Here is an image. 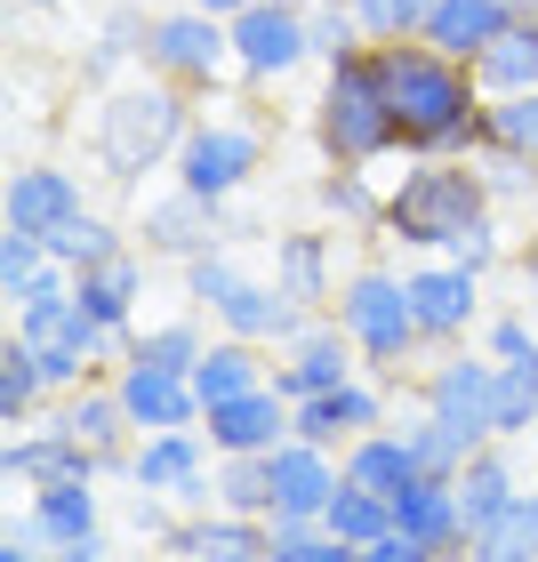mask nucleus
Here are the masks:
<instances>
[{"instance_id": "nucleus-1", "label": "nucleus", "mask_w": 538, "mask_h": 562, "mask_svg": "<svg viewBox=\"0 0 538 562\" xmlns=\"http://www.w3.org/2000/svg\"><path fill=\"white\" fill-rule=\"evenodd\" d=\"M370 65H378V81H386L402 153H418V161H434V153H482L491 97H482L474 65H458L426 41H378Z\"/></svg>"}, {"instance_id": "nucleus-2", "label": "nucleus", "mask_w": 538, "mask_h": 562, "mask_svg": "<svg viewBox=\"0 0 538 562\" xmlns=\"http://www.w3.org/2000/svg\"><path fill=\"white\" fill-rule=\"evenodd\" d=\"M186 137H193V89H177V81H121V89H105V105H97V130H89V145H97V169L113 177V186H137L145 169H161V161H177L186 153Z\"/></svg>"}, {"instance_id": "nucleus-3", "label": "nucleus", "mask_w": 538, "mask_h": 562, "mask_svg": "<svg viewBox=\"0 0 538 562\" xmlns=\"http://www.w3.org/2000/svg\"><path fill=\"white\" fill-rule=\"evenodd\" d=\"M498 201L482 186V161L474 153H434V161L402 169V186L386 193V225L378 234L402 241V249H426V258H442V249L467 234L474 217H491Z\"/></svg>"}, {"instance_id": "nucleus-4", "label": "nucleus", "mask_w": 538, "mask_h": 562, "mask_svg": "<svg viewBox=\"0 0 538 562\" xmlns=\"http://www.w3.org/2000/svg\"><path fill=\"white\" fill-rule=\"evenodd\" d=\"M314 137H322L329 169H370L386 153H402V130H394V105H386V81H378L370 48L329 65V81L314 97Z\"/></svg>"}, {"instance_id": "nucleus-5", "label": "nucleus", "mask_w": 538, "mask_h": 562, "mask_svg": "<svg viewBox=\"0 0 538 562\" xmlns=\"http://www.w3.org/2000/svg\"><path fill=\"white\" fill-rule=\"evenodd\" d=\"M329 314L346 322V338L362 346V362H370V378H402V362L418 353L426 338H418V314H410V290H402V273H386V266H354L346 281H338V305Z\"/></svg>"}, {"instance_id": "nucleus-6", "label": "nucleus", "mask_w": 538, "mask_h": 562, "mask_svg": "<svg viewBox=\"0 0 538 562\" xmlns=\"http://www.w3.org/2000/svg\"><path fill=\"white\" fill-rule=\"evenodd\" d=\"M145 65L161 72V81L177 89H193V97H217L225 89V72H234V24L210 16V9H169V16H153V41H145Z\"/></svg>"}, {"instance_id": "nucleus-7", "label": "nucleus", "mask_w": 538, "mask_h": 562, "mask_svg": "<svg viewBox=\"0 0 538 562\" xmlns=\"http://www.w3.org/2000/svg\"><path fill=\"white\" fill-rule=\"evenodd\" d=\"M210 474H217V450H210V434H201V426L137 434V450H130V482H137V491L177 498L186 515H210V506H217Z\"/></svg>"}, {"instance_id": "nucleus-8", "label": "nucleus", "mask_w": 538, "mask_h": 562, "mask_svg": "<svg viewBox=\"0 0 538 562\" xmlns=\"http://www.w3.org/2000/svg\"><path fill=\"white\" fill-rule=\"evenodd\" d=\"M258 169H266V121H193L186 153H177V186L210 201H234Z\"/></svg>"}, {"instance_id": "nucleus-9", "label": "nucleus", "mask_w": 538, "mask_h": 562, "mask_svg": "<svg viewBox=\"0 0 538 562\" xmlns=\"http://www.w3.org/2000/svg\"><path fill=\"white\" fill-rule=\"evenodd\" d=\"M298 65H314V24H305L298 0H258V9L234 16V72L242 81H290Z\"/></svg>"}, {"instance_id": "nucleus-10", "label": "nucleus", "mask_w": 538, "mask_h": 562, "mask_svg": "<svg viewBox=\"0 0 538 562\" xmlns=\"http://www.w3.org/2000/svg\"><path fill=\"white\" fill-rule=\"evenodd\" d=\"M137 241H145V258L193 266V258H210V249L242 241V234L225 225V201L193 193V186H177V193H161V201H145V217H137Z\"/></svg>"}, {"instance_id": "nucleus-11", "label": "nucleus", "mask_w": 538, "mask_h": 562, "mask_svg": "<svg viewBox=\"0 0 538 562\" xmlns=\"http://www.w3.org/2000/svg\"><path fill=\"white\" fill-rule=\"evenodd\" d=\"M402 290H410V314H418V338L426 346H467V329L482 322V273L450 266V258L410 266Z\"/></svg>"}, {"instance_id": "nucleus-12", "label": "nucleus", "mask_w": 538, "mask_h": 562, "mask_svg": "<svg viewBox=\"0 0 538 562\" xmlns=\"http://www.w3.org/2000/svg\"><path fill=\"white\" fill-rule=\"evenodd\" d=\"M362 370H370V362H362V346L346 338V322H338V314H314L290 346H281L273 386L290 394V402H305V394H329V386H346V378H362Z\"/></svg>"}, {"instance_id": "nucleus-13", "label": "nucleus", "mask_w": 538, "mask_h": 562, "mask_svg": "<svg viewBox=\"0 0 538 562\" xmlns=\"http://www.w3.org/2000/svg\"><path fill=\"white\" fill-rule=\"evenodd\" d=\"M491 394H498V362L491 353H458V346H442V362L418 378V411L467 426V434H482V442H498L491 434Z\"/></svg>"}, {"instance_id": "nucleus-14", "label": "nucleus", "mask_w": 538, "mask_h": 562, "mask_svg": "<svg viewBox=\"0 0 538 562\" xmlns=\"http://www.w3.org/2000/svg\"><path fill=\"white\" fill-rule=\"evenodd\" d=\"M378 426H386V378H346V386H329V394L290 402V434L298 442H322V450H346Z\"/></svg>"}, {"instance_id": "nucleus-15", "label": "nucleus", "mask_w": 538, "mask_h": 562, "mask_svg": "<svg viewBox=\"0 0 538 562\" xmlns=\"http://www.w3.org/2000/svg\"><path fill=\"white\" fill-rule=\"evenodd\" d=\"M338 450H322V442H281L273 450V522H322L329 515V498H338Z\"/></svg>"}, {"instance_id": "nucleus-16", "label": "nucleus", "mask_w": 538, "mask_h": 562, "mask_svg": "<svg viewBox=\"0 0 538 562\" xmlns=\"http://www.w3.org/2000/svg\"><path fill=\"white\" fill-rule=\"evenodd\" d=\"M0 474L24 482V491H41V482H97V474H105V458H97L89 442H72L57 418H41V426L9 434V450H0Z\"/></svg>"}, {"instance_id": "nucleus-17", "label": "nucleus", "mask_w": 538, "mask_h": 562, "mask_svg": "<svg viewBox=\"0 0 538 562\" xmlns=\"http://www.w3.org/2000/svg\"><path fill=\"white\" fill-rule=\"evenodd\" d=\"M113 394L130 411L137 434H169V426H201V394H193V370H161V362H121L113 370Z\"/></svg>"}, {"instance_id": "nucleus-18", "label": "nucleus", "mask_w": 538, "mask_h": 562, "mask_svg": "<svg viewBox=\"0 0 538 562\" xmlns=\"http://www.w3.org/2000/svg\"><path fill=\"white\" fill-rule=\"evenodd\" d=\"M57 418L72 442H89L97 458H105V474H130V450H137V426H130V411H121V394H113V378H89V386H72V394H57Z\"/></svg>"}, {"instance_id": "nucleus-19", "label": "nucleus", "mask_w": 538, "mask_h": 562, "mask_svg": "<svg viewBox=\"0 0 538 562\" xmlns=\"http://www.w3.org/2000/svg\"><path fill=\"white\" fill-rule=\"evenodd\" d=\"M89 210V193H81V177L72 169H57V161H24V169H9V193H0V217L16 225V234H57L65 217H81Z\"/></svg>"}, {"instance_id": "nucleus-20", "label": "nucleus", "mask_w": 538, "mask_h": 562, "mask_svg": "<svg viewBox=\"0 0 538 562\" xmlns=\"http://www.w3.org/2000/svg\"><path fill=\"white\" fill-rule=\"evenodd\" d=\"M201 434H210L217 458H266V450L290 442V394L258 386V394H242V402H217V411L201 418Z\"/></svg>"}, {"instance_id": "nucleus-21", "label": "nucleus", "mask_w": 538, "mask_h": 562, "mask_svg": "<svg viewBox=\"0 0 538 562\" xmlns=\"http://www.w3.org/2000/svg\"><path fill=\"white\" fill-rule=\"evenodd\" d=\"M210 322L225 329V338H249V346H290L314 314L281 297V281H273V273H242L234 290H225V305H217Z\"/></svg>"}, {"instance_id": "nucleus-22", "label": "nucleus", "mask_w": 538, "mask_h": 562, "mask_svg": "<svg viewBox=\"0 0 538 562\" xmlns=\"http://www.w3.org/2000/svg\"><path fill=\"white\" fill-rule=\"evenodd\" d=\"M394 530L402 539H418L434 554H467V506H458V474H418L410 491L394 498Z\"/></svg>"}, {"instance_id": "nucleus-23", "label": "nucleus", "mask_w": 538, "mask_h": 562, "mask_svg": "<svg viewBox=\"0 0 538 562\" xmlns=\"http://www.w3.org/2000/svg\"><path fill=\"white\" fill-rule=\"evenodd\" d=\"M273 281L290 305L329 314L338 305V241L329 234H273Z\"/></svg>"}, {"instance_id": "nucleus-24", "label": "nucleus", "mask_w": 538, "mask_h": 562, "mask_svg": "<svg viewBox=\"0 0 538 562\" xmlns=\"http://www.w3.org/2000/svg\"><path fill=\"white\" fill-rule=\"evenodd\" d=\"M273 346H249V338H210V353L193 362V394H201V418L217 411V402H242V394H258V386H273V362H266Z\"/></svg>"}, {"instance_id": "nucleus-25", "label": "nucleus", "mask_w": 538, "mask_h": 562, "mask_svg": "<svg viewBox=\"0 0 538 562\" xmlns=\"http://www.w3.org/2000/svg\"><path fill=\"white\" fill-rule=\"evenodd\" d=\"M24 530L41 547H81L105 530V498H97V482H41L33 506H24Z\"/></svg>"}, {"instance_id": "nucleus-26", "label": "nucleus", "mask_w": 538, "mask_h": 562, "mask_svg": "<svg viewBox=\"0 0 538 562\" xmlns=\"http://www.w3.org/2000/svg\"><path fill=\"white\" fill-rule=\"evenodd\" d=\"M523 16V0H442V9L426 16V48H442V57H458V65H474L482 48H491L506 24Z\"/></svg>"}, {"instance_id": "nucleus-27", "label": "nucleus", "mask_w": 538, "mask_h": 562, "mask_svg": "<svg viewBox=\"0 0 538 562\" xmlns=\"http://www.w3.org/2000/svg\"><path fill=\"white\" fill-rule=\"evenodd\" d=\"M145 266H153V258H137V249H121L113 266H89V273H72V297H81V314H97V322H105L121 346H130V329H137Z\"/></svg>"}, {"instance_id": "nucleus-28", "label": "nucleus", "mask_w": 538, "mask_h": 562, "mask_svg": "<svg viewBox=\"0 0 538 562\" xmlns=\"http://www.w3.org/2000/svg\"><path fill=\"white\" fill-rule=\"evenodd\" d=\"M338 467H346L354 491H378V498H402L410 482L426 474L402 426H378V434H362V442H346V450H338Z\"/></svg>"}, {"instance_id": "nucleus-29", "label": "nucleus", "mask_w": 538, "mask_h": 562, "mask_svg": "<svg viewBox=\"0 0 538 562\" xmlns=\"http://www.w3.org/2000/svg\"><path fill=\"white\" fill-rule=\"evenodd\" d=\"M515 442H482L474 458H467V474H458V506H467V539L474 530H491L506 506L523 498V474H515V458H506Z\"/></svg>"}, {"instance_id": "nucleus-30", "label": "nucleus", "mask_w": 538, "mask_h": 562, "mask_svg": "<svg viewBox=\"0 0 538 562\" xmlns=\"http://www.w3.org/2000/svg\"><path fill=\"white\" fill-rule=\"evenodd\" d=\"M474 81H482V97H523V89H538V16H515L491 48H482Z\"/></svg>"}, {"instance_id": "nucleus-31", "label": "nucleus", "mask_w": 538, "mask_h": 562, "mask_svg": "<svg viewBox=\"0 0 538 562\" xmlns=\"http://www.w3.org/2000/svg\"><path fill=\"white\" fill-rule=\"evenodd\" d=\"M314 201H322V217L354 225V234H378V225H386V193L370 186V169H322Z\"/></svg>"}, {"instance_id": "nucleus-32", "label": "nucleus", "mask_w": 538, "mask_h": 562, "mask_svg": "<svg viewBox=\"0 0 538 562\" xmlns=\"http://www.w3.org/2000/svg\"><path fill=\"white\" fill-rule=\"evenodd\" d=\"M121 249H130V234H121L113 217H97V210H81V217H65L57 234H48V258H57L65 273H89V266H113Z\"/></svg>"}, {"instance_id": "nucleus-33", "label": "nucleus", "mask_w": 538, "mask_h": 562, "mask_svg": "<svg viewBox=\"0 0 538 562\" xmlns=\"http://www.w3.org/2000/svg\"><path fill=\"white\" fill-rule=\"evenodd\" d=\"M458 562H538V491H523L491 530H474Z\"/></svg>"}, {"instance_id": "nucleus-34", "label": "nucleus", "mask_w": 538, "mask_h": 562, "mask_svg": "<svg viewBox=\"0 0 538 562\" xmlns=\"http://www.w3.org/2000/svg\"><path fill=\"white\" fill-rule=\"evenodd\" d=\"M210 491L225 515H249V522H273V450L266 458H217Z\"/></svg>"}, {"instance_id": "nucleus-35", "label": "nucleus", "mask_w": 538, "mask_h": 562, "mask_svg": "<svg viewBox=\"0 0 538 562\" xmlns=\"http://www.w3.org/2000/svg\"><path fill=\"white\" fill-rule=\"evenodd\" d=\"M48 402V370H41V353L9 338L0 346V426H33V411Z\"/></svg>"}, {"instance_id": "nucleus-36", "label": "nucleus", "mask_w": 538, "mask_h": 562, "mask_svg": "<svg viewBox=\"0 0 538 562\" xmlns=\"http://www.w3.org/2000/svg\"><path fill=\"white\" fill-rule=\"evenodd\" d=\"M201 353H210V338H201V322H193V314H177V322H145V329H130L121 362H161V370H193Z\"/></svg>"}, {"instance_id": "nucleus-37", "label": "nucleus", "mask_w": 538, "mask_h": 562, "mask_svg": "<svg viewBox=\"0 0 538 562\" xmlns=\"http://www.w3.org/2000/svg\"><path fill=\"white\" fill-rule=\"evenodd\" d=\"M145 41H153V16L137 9V0H121V9L97 24V48L81 57V72H89V81H113L130 57H145Z\"/></svg>"}, {"instance_id": "nucleus-38", "label": "nucleus", "mask_w": 538, "mask_h": 562, "mask_svg": "<svg viewBox=\"0 0 538 562\" xmlns=\"http://www.w3.org/2000/svg\"><path fill=\"white\" fill-rule=\"evenodd\" d=\"M530 426H538V353L530 362H498V394H491L498 442H530Z\"/></svg>"}, {"instance_id": "nucleus-39", "label": "nucleus", "mask_w": 538, "mask_h": 562, "mask_svg": "<svg viewBox=\"0 0 538 562\" xmlns=\"http://www.w3.org/2000/svg\"><path fill=\"white\" fill-rule=\"evenodd\" d=\"M329 539H346V547H378L394 530V498H378V491H354V482H338V498H329V515H322Z\"/></svg>"}, {"instance_id": "nucleus-40", "label": "nucleus", "mask_w": 538, "mask_h": 562, "mask_svg": "<svg viewBox=\"0 0 538 562\" xmlns=\"http://www.w3.org/2000/svg\"><path fill=\"white\" fill-rule=\"evenodd\" d=\"M402 434H410V450H418V467H426V474H467V458L482 450V434L450 426V418H434V411H418Z\"/></svg>"}, {"instance_id": "nucleus-41", "label": "nucleus", "mask_w": 538, "mask_h": 562, "mask_svg": "<svg viewBox=\"0 0 538 562\" xmlns=\"http://www.w3.org/2000/svg\"><path fill=\"white\" fill-rule=\"evenodd\" d=\"M482 153H523V161H538V89H523V97H491Z\"/></svg>"}, {"instance_id": "nucleus-42", "label": "nucleus", "mask_w": 538, "mask_h": 562, "mask_svg": "<svg viewBox=\"0 0 538 562\" xmlns=\"http://www.w3.org/2000/svg\"><path fill=\"white\" fill-rule=\"evenodd\" d=\"M305 24H314V57H322V65H346V57H362V48H370L362 16H354V0H314V9H305Z\"/></svg>"}, {"instance_id": "nucleus-43", "label": "nucleus", "mask_w": 538, "mask_h": 562, "mask_svg": "<svg viewBox=\"0 0 538 562\" xmlns=\"http://www.w3.org/2000/svg\"><path fill=\"white\" fill-rule=\"evenodd\" d=\"M273 562H362V547L329 539L322 522H273Z\"/></svg>"}, {"instance_id": "nucleus-44", "label": "nucleus", "mask_w": 538, "mask_h": 562, "mask_svg": "<svg viewBox=\"0 0 538 562\" xmlns=\"http://www.w3.org/2000/svg\"><path fill=\"white\" fill-rule=\"evenodd\" d=\"M41 273H48V241H41V234H16V225H9V234H0V297L16 305Z\"/></svg>"}, {"instance_id": "nucleus-45", "label": "nucleus", "mask_w": 538, "mask_h": 562, "mask_svg": "<svg viewBox=\"0 0 538 562\" xmlns=\"http://www.w3.org/2000/svg\"><path fill=\"white\" fill-rule=\"evenodd\" d=\"M474 161H482V186H491L498 210L506 201H523V210L538 201V161H523V153H474Z\"/></svg>"}, {"instance_id": "nucleus-46", "label": "nucleus", "mask_w": 538, "mask_h": 562, "mask_svg": "<svg viewBox=\"0 0 538 562\" xmlns=\"http://www.w3.org/2000/svg\"><path fill=\"white\" fill-rule=\"evenodd\" d=\"M442 258H450V266H467V273H491V266L506 258V225H498V210H491V217H474L467 234L442 249Z\"/></svg>"}, {"instance_id": "nucleus-47", "label": "nucleus", "mask_w": 538, "mask_h": 562, "mask_svg": "<svg viewBox=\"0 0 538 562\" xmlns=\"http://www.w3.org/2000/svg\"><path fill=\"white\" fill-rule=\"evenodd\" d=\"M234 281H242V266L225 258V249H210V258H193V266H186V297H193V314H217Z\"/></svg>"}, {"instance_id": "nucleus-48", "label": "nucleus", "mask_w": 538, "mask_h": 562, "mask_svg": "<svg viewBox=\"0 0 538 562\" xmlns=\"http://www.w3.org/2000/svg\"><path fill=\"white\" fill-rule=\"evenodd\" d=\"M354 16H362L370 48H378V41H418V16H410V0H354Z\"/></svg>"}, {"instance_id": "nucleus-49", "label": "nucleus", "mask_w": 538, "mask_h": 562, "mask_svg": "<svg viewBox=\"0 0 538 562\" xmlns=\"http://www.w3.org/2000/svg\"><path fill=\"white\" fill-rule=\"evenodd\" d=\"M482 346H491V362H530V353H538V329H530V314H491Z\"/></svg>"}, {"instance_id": "nucleus-50", "label": "nucleus", "mask_w": 538, "mask_h": 562, "mask_svg": "<svg viewBox=\"0 0 538 562\" xmlns=\"http://www.w3.org/2000/svg\"><path fill=\"white\" fill-rule=\"evenodd\" d=\"M362 562H442V554L418 547V539H402V530H386L378 547H362Z\"/></svg>"}, {"instance_id": "nucleus-51", "label": "nucleus", "mask_w": 538, "mask_h": 562, "mask_svg": "<svg viewBox=\"0 0 538 562\" xmlns=\"http://www.w3.org/2000/svg\"><path fill=\"white\" fill-rule=\"evenodd\" d=\"M113 547H105V530H97V539H81V547H48L41 562H105Z\"/></svg>"}, {"instance_id": "nucleus-52", "label": "nucleus", "mask_w": 538, "mask_h": 562, "mask_svg": "<svg viewBox=\"0 0 538 562\" xmlns=\"http://www.w3.org/2000/svg\"><path fill=\"white\" fill-rule=\"evenodd\" d=\"M41 554H48V547H41V539H33V530H24V522L9 530V547H0V562H41Z\"/></svg>"}, {"instance_id": "nucleus-53", "label": "nucleus", "mask_w": 538, "mask_h": 562, "mask_svg": "<svg viewBox=\"0 0 538 562\" xmlns=\"http://www.w3.org/2000/svg\"><path fill=\"white\" fill-rule=\"evenodd\" d=\"M193 9H210V16H225V24H234L242 9H258V0H193Z\"/></svg>"}, {"instance_id": "nucleus-54", "label": "nucleus", "mask_w": 538, "mask_h": 562, "mask_svg": "<svg viewBox=\"0 0 538 562\" xmlns=\"http://www.w3.org/2000/svg\"><path fill=\"white\" fill-rule=\"evenodd\" d=\"M523 281H530V305H538V249H530V258H523Z\"/></svg>"}, {"instance_id": "nucleus-55", "label": "nucleus", "mask_w": 538, "mask_h": 562, "mask_svg": "<svg viewBox=\"0 0 538 562\" xmlns=\"http://www.w3.org/2000/svg\"><path fill=\"white\" fill-rule=\"evenodd\" d=\"M530 249H538V201H530Z\"/></svg>"}, {"instance_id": "nucleus-56", "label": "nucleus", "mask_w": 538, "mask_h": 562, "mask_svg": "<svg viewBox=\"0 0 538 562\" xmlns=\"http://www.w3.org/2000/svg\"><path fill=\"white\" fill-rule=\"evenodd\" d=\"M161 562H193V554H169V547H161Z\"/></svg>"}, {"instance_id": "nucleus-57", "label": "nucleus", "mask_w": 538, "mask_h": 562, "mask_svg": "<svg viewBox=\"0 0 538 562\" xmlns=\"http://www.w3.org/2000/svg\"><path fill=\"white\" fill-rule=\"evenodd\" d=\"M33 9H57V0H33Z\"/></svg>"}, {"instance_id": "nucleus-58", "label": "nucleus", "mask_w": 538, "mask_h": 562, "mask_svg": "<svg viewBox=\"0 0 538 562\" xmlns=\"http://www.w3.org/2000/svg\"><path fill=\"white\" fill-rule=\"evenodd\" d=\"M530 442H538V426H530Z\"/></svg>"}]
</instances>
